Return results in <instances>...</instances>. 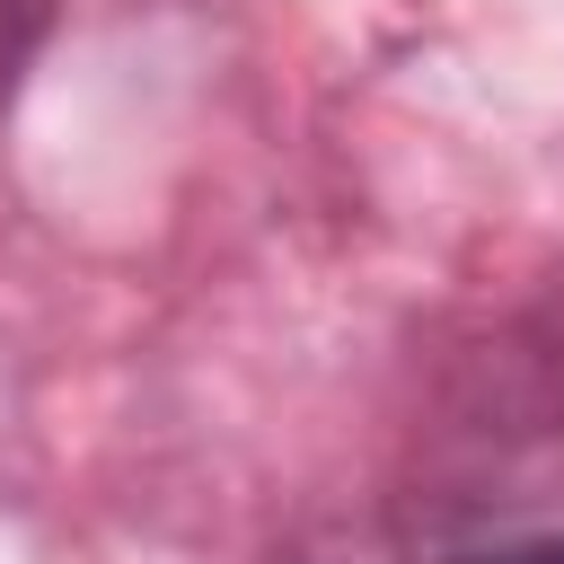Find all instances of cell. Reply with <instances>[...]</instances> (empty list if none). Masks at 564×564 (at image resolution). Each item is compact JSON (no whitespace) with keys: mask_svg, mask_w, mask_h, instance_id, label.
<instances>
[{"mask_svg":"<svg viewBox=\"0 0 564 564\" xmlns=\"http://www.w3.org/2000/svg\"><path fill=\"white\" fill-rule=\"evenodd\" d=\"M449 564H564V529H546V538H502V546H467V555H449Z\"/></svg>","mask_w":564,"mask_h":564,"instance_id":"obj_2","label":"cell"},{"mask_svg":"<svg viewBox=\"0 0 564 564\" xmlns=\"http://www.w3.org/2000/svg\"><path fill=\"white\" fill-rule=\"evenodd\" d=\"M53 9H62V0H0V88L35 62V44L53 35Z\"/></svg>","mask_w":564,"mask_h":564,"instance_id":"obj_1","label":"cell"}]
</instances>
